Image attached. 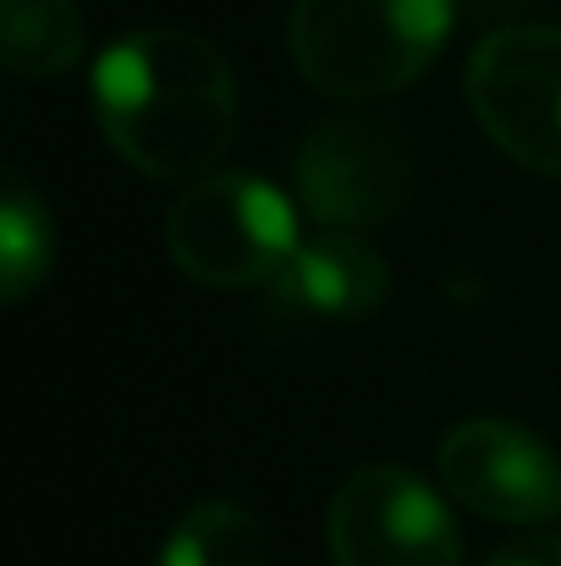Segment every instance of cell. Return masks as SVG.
<instances>
[{
    "instance_id": "12",
    "label": "cell",
    "mask_w": 561,
    "mask_h": 566,
    "mask_svg": "<svg viewBox=\"0 0 561 566\" xmlns=\"http://www.w3.org/2000/svg\"><path fill=\"white\" fill-rule=\"evenodd\" d=\"M485 566H561V534H523V539L490 551Z\"/></svg>"
},
{
    "instance_id": "9",
    "label": "cell",
    "mask_w": 561,
    "mask_h": 566,
    "mask_svg": "<svg viewBox=\"0 0 561 566\" xmlns=\"http://www.w3.org/2000/svg\"><path fill=\"white\" fill-rule=\"evenodd\" d=\"M0 55L17 77H61L83 61V17L72 0H0Z\"/></svg>"
},
{
    "instance_id": "3",
    "label": "cell",
    "mask_w": 561,
    "mask_h": 566,
    "mask_svg": "<svg viewBox=\"0 0 561 566\" xmlns=\"http://www.w3.org/2000/svg\"><path fill=\"white\" fill-rule=\"evenodd\" d=\"M298 248H303L298 198L248 171H209L187 182L166 214L172 264L209 292L270 286Z\"/></svg>"
},
{
    "instance_id": "2",
    "label": "cell",
    "mask_w": 561,
    "mask_h": 566,
    "mask_svg": "<svg viewBox=\"0 0 561 566\" xmlns=\"http://www.w3.org/2000/svg\"><path fill=\"white\" fill-rule=\"evenodd\" d=\"M451 0H292V61L325 99H385L451 39Z\"/></svg>"
},
{
    "instance_id": "1",
    "label": "cell",
    "mask_w": 561,
    "mask_h": 566,
    "mask_svg": "<svg viewBox=\"0 0 561 566\" xmlns=\"http://www.w3.org/2000/svg\"><path fill=\"white\" fill-rule=\"evenodd\" d=\"M105 144L155 182H198L237 133V77L187 28H138L100 50L89 77Z\"/></svg>"
},
{
    "instance_id": "10",
    "label": "cell",
    "mask_w": 561,
    "mask_h": 566,
    "mask_svg": "<svg viewBox=\"0 0 561 566\" xmlns=\"http://www.w3.org/2000/svg\"><path fill=\"white\" fill-rule=\"evenodd\" d=\"M160 566H264V528L237 501H198L172 523Z\"/></svg>"
},
{
    "instance_id": "4",
    "label": "cell",
    "mask_w": 561,
    "mask_h": 566,
    "mask_svg": "<svg viewBox=\"0 0 561 566\" xmlns=\"http://www.w3.org/2000/svg\"><path fill=\"white\" fill-rule=\"evenodd\" d=\"M463 88L474 122L507 160L561 177V28L518 22L485 33Z\"/></svg>"
},
{
    "instance_id": "8",
    "label": "cell",
    "mask_w": 561,
    "mask_h": 566,
    "mask_svg": "<svg viewBox=\"0 0 561 566\" xmlns=\"http://www.w3.org/2000/svg\"><path fill=\"white\" fill-rule=\"evenodd\" d=\"M391 270L364 231H320L309 237L281 275L264 286L270 308L303 325H359L385 303Z\"/></svg>"
},
{
    "instance_id": "11",
    "label": "cell",
    "mask_w": 561,
    "mask_h": 566,
    "mask_svg": "<svg viewBox=\"0 0 561 566\" xmlns=\"http://www.w3.org/2000/svg\"><path fill=\"white\" fill-rule=\"evenodd\" d=\"M55 264V226L44 198L22 182V171L6 177L0 188V286L6 303H28Z\"/></svg>"
},
{
    "instance_id": "6",
    "label": "cell",
    "mask_w": 561,
    "mask_h": 566,
    "mask_svg": "<svg viewBox=\"0 0 561 566\" xmlns=\"http://www.w3.org/2000/svg\"><path fill=\"white\" fill-rule=\"evenodd\" d=\"M325 545L336 566H463V534L429 479L370 462L342 479Z\"/></svg>"
},
{
    "instance_id": "7",
    "label": "cell",
    "mask_w": 561,
    "mask_h": 566,
    "mask_svg": "<svg viewBox=\"0 0 561 566\" xmlns=\"http://www.w3.org/2000/svg\"><path fill=\"white\" fill-rule=\"evenodd\" d=\"M435 468H440V490L474 517L512 523V528H546L561 517L557 451L512 418L457 423L440 440Z\"/></svg>"
},
{
    "instance_id": "5",
    "label": "cell",
    "mask_w": 561,
    "mask_h": 566,
    "mask_svg": "<svg viewBox=\"0 0 561 566\" xmlns=\"http://www.w3.org/2000/svg\"><path fill=\"white\" fill-rule=\"evenodd\" d=\"M413 192V149L380 116L320 122L292 160V198L320 231H370Z\"/></svg>"
}]
</instances>
